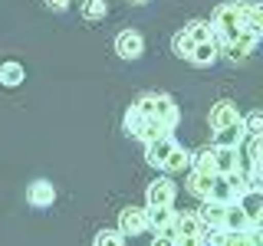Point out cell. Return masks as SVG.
Here are the masks:
<instances>
[{
  "instance_id": "obj_12",
  "label": "cell",
  "mask_w": 263,
  "mask_h": 246,
  "mask_svg": "<svg viewBox=\"0 0 263 246\" xmlns=\"http://www.w3.org/2000/svg\"><path fill=\"white\" fill-rule=\"evenodd\" d=\"M243 138H247L243 121H237V125H227V128L214 131V148H240Z\"/></svg>"
},
{
  "instance_id": "obj_23",
  "label": "cell",
  "mask_w": 263,
  "mask_h": 246,
  "mask_svg": "<svg viewBox=\"0 0 263 246\" xmlns=\"http://www.w3.org/2000/svg\"><path fill=\"white\" fill-rule=\"evenodd\" d=\"M171 46H175V56H181V59H187V56H191V49H194V43L187 39V33H184V30H181V33H175Z\"/></svg>"
},
{
  "instance_id": "obj_6",
  "label": "cell",
  "mask_w": 263,
  "mask_h": 246,
  "mask_svg": "<svg viewBox=\"0 0 263 246\" xmlns=\"http://www.w3.org/2000/svg\"><path fill=\"white\" fill-rule=\"evenodd\" d=\"M145 227H148V220H145V210L142 207H125V210L119 213V233L122 236H138Z\"/></svg>"
},
{
  "instance_id": "obj_2",
  "label": "cell",
  "mask_w": 263,
  "mask_h": 246,
  "mask_svg": "<svg viewBox=\"0 0 263 246\" xmlns=\"http://www.w3.org/2000/svg\"><path fill=\"white\" fill-rule=\"evenodd\" d=\"M237 10H240V30L243 33H257L263 30V7L253 0H237Z\"/></svg>"
},
{
  "instance_id": "obj_21",
  "label": "cell",
  "mask_w": 263,
  "mask_h": 246,
  "mask_svg": "<svg viewBox=\"0 0 263 246\" xmlns=\"http://www.w3.org/2000/svg\"><path fill=\"white\" fill-rule=\"evenodd\" d=\"M109 13V4L105 0H82V16L86 20H102Z\"/></svg>"
},
{
  "instance_id": "obj_28",
  "label": "cell",
  "mask_w": 263,
  "mask_h": 246,
  "mask_svg": "<svg viewBox=\"0 0 263 246\" xmlns=\"http://www.w3.org/2000/svg\"><path fill=\"white\" fill-rule=\"evenodd\" d=\"M152 246H175V240H171V236H164V233H161V236H158V240H155Z\"/></svg>"
},
{
  "instance_id": "obj_17",
  "label": "cell",
  "mask_w": 263,
  "mask_h": 246,
  "mask_svg": "<svg viewBox=\"0 0 263 246\" xmlns=\"http://www.w3.org/2000/svg\"><path fill=\"white\" fill-rule=\"evenodd\" d=\"M184 33H187V39H191V43H208V39H214V30H211L208 20H191L184 27Z\"/></svg>"
},
{
  "instance_id": "obj_1",
  "label": "cell",
  "mask_w": 263,
  "mask_h": 246,
  "mask_svg": "<svg viewBox=\"0 0 263 246\" xmlns=\"http://www.w3.org/2000/svg\"><path fill=\"white\" fill-rule=\"evenodd\" d=\"M138 112L145 115V118H155L158 125H164V128H175L178 125V105H175V98L171 95H164V92H148V95H142L138 98Z\"/></svg>"
},
{
  "instance_id": "obj_15",
  "label": "cell",
  "mask_w": 263,
  "mask_h": 246,
  "mask_svg": "<svg viewBox=\"0 0 263 246\" xmlns=\"http://www.w3.org/2000/svg\"><path fill=\"white\" fill-rule=\"evenodd\" d=\"M56 200V191L49 180H36V184H30V203L33 207H49V203Z\"/></svg>"
},
{
  "instance_id": "obj_7",
  "label": "cell",
  "mask_w": 263,
  "mask_h": 246,
  "mask_svg": "<svg viewBox=\"0 0 263 246\" xmlns=\"http://www.w3.org/2000/svg\"><path fill=\"white\" fill-rule=\"evenodd\" d=\"M175 203V184L168 177H158L148 184V207H171Z\"/></svg>"
},
{
  "instance_id": "obj_14",
  "label": "cell",
  "mask_w": 263,
  "mask_h": 246,
  "mask_svg": "<svg viewBox=\"0 0 263 246\" xmlns=\"http://www.w3.org/2000/svg\"><path fill=\"white\" fill-rule=\"evenodd\" d=\"M217 43H214V39H208V43H194V49H191V56H187V59H191L194 66H211V63H217Z\"/></svg>"
},
{
  "instance_id": "obj_18",
  "label": "cell",
  "mask_w": 263,
  "mask_h": 246,
  "mask_svg": "<svg viewBox=\"0 0 263 246\" xmlns=\"http://www.w3.org/2000/svg\"><path fill=\"white\" fill-rule=\"evenodd\" d=\"M187 164H191V154H187V151H184V148H181V145H175V148H171V154H168V158H164V164H161V168L175 174V171H184Z\"/></svg>"
},
{
  "instance_id": "obj_4",
  "label": "cell",
  "mask_w": 263,
  "mask_h": 246,
  "mask_svg": "<svg viewBox=\"0 0 263 246\" xmlns=\"http://www.w3.org/2000/svg\"><path fill=\"white\" fill-rule=\"evenodd\" d=\"M115 53L122 56V59H138V56L145 53V39L138 30H125L119 33V39H115Z\"/></svg>"
},
{
  "instance_id": "obj_19",
  "label": "cell",
  "mask_w": 263,
  "mask_h": 246,
  "mask_svg": "<svg viewBox=\"0 0 263 246\" xmlns=\"http://www.w3.org/2000/svg\"><path fill=\"white\" fill-rule=\"evenodd\" d=\"M20 82H23V66L20 63H4V66H0V86L16 89Z\"/></svg>"
},
{
  "instance_id": "obj_3",
  "label": "cell",
  "mask_w": 263,
  "mask_h": 246,
  "mask_svg": "<svg viewBox=\"0 0 263 246\" xmlns=\"http://www.w3.org/2000/svg\"><path fill=\"white\" fill-rule=\"evenodd\" d=\"M234 203L243 210V217L250 220V227L257 230V227H260V220H263V194H260V191H243Z\"/></svg>"
},
{
  "instance_id": "obj_26",
  "label": "cell",
  "mask_w": 263,
  "mask_h": 246,
  "mask_svg": "<svg viewBox=\"0 0 263 246\" xmlns=\"http://www.w3.org/2000/svg\"><path fill=\"white\" fill-rule=\"evenodd\" d=\"M240 121H243V131H247V135H260V128H263V115L260 112H250Z\"/></svg>"
},
{
  "instance_id": "obj_25",
  "label": "cell",
  "mask_w": 263,
  "mask_h": 246,
  "mask_svg": "<svg viewBox=\"0 0 263 246\" xmlns=\"http://www.w3.org/2000/svg\"><path fill=\"white\" fill-rule=\"evenodd\" d=\"M142 121H145V115L138 112V105H132V109L125 112V131H128V135H135V131L142 128Z\"/></svg>"
},
{
  "instance_id": "obj_24",
  "label": "cell",
  "mask_w": 263,
  "mask_h": 246,
  "mask_svg": "<svg viewBox=\"0 0 263 246\" xmlns=\"http://www.w3.org/2000/svg\"><path fill=\"white\" fill-rule=\"evenodd\" d=\"M191 161H194V171H201V174H214V158H211V148L197 151Z\"/></svg>"
},
{
  "instance_id": "obj_29",
  "label": "cell",
  "mask_w": 263,
  "mask_h": 246,
  "mask_svg": "<svg viewBox=\"0 0 263 246\" xmlns=\"http://www.w3.org/2000/svg\"><path fill=\"white\" fill-rule=\"evenodd\" d=\"M132 4H148V0H132Z\"/></svg>"
},
{
  "instance_id": "obj_8",
  "label": "cell",
  "mask_w": 263,
  "mask_h": 246,
  "mask_svg": "<svg viewBox=\"0 0 263 246\" xmlns=\"http://www.w3.org/2000/svg\"><path fill=\"white\" fill-rule=\"evenodd\" d=\"M237 121H240V112H237V105L227 102V98L211 109V128L214 131H220V128H227V125H237Z\"/></svg>"
},
{
  "instance_id": "obj_9",
  "label": "cell",
  "mask_w": 263,
  "mask_h": 246,
  "mask_svg": "<svg viewBox=\"0 0 263 246\" xmlns=\"http://www.w3.org/2000/svg\"><path fill=\"white\" fill-rule=\"evenodd\" d=\"M178 141L171 135H161V138H155V141H145V158H148V164H155V168H161L164 164V158L171 154V148H175Z\"/></svg>"
},
{
  "instance_id": "obj_22",
  "label": "cell",
  "mask_w": 263,
  "mask_h": 246,
  "mask_svg": "<svg viewBox=\"0 0 263 246\" xmlns=\"http://www.w3.org/2000/svg\"><path fill=\"white\" fill-rule=\"evenodd\" d=\"M92 246H125V240H122L119 230H99Z\"/></svg>"
},
{
  "instance_id": "obj_20",
  "label": "cell",
  "mask_w": 263,
  "mask_h": 246,
  "mask_svg": "<svg viewBox=\"0 0 263 246\" xmlns=\"http://www.w3.org/2000/svg\"><path fill=\"white\" fill-rule=\"evenodd\" d=\"M211 180H214V174H201V171H191V177H187V191H191L194 197H208Z\"/></svg>"
},
{
  "instance_id": "obj_5",
  "label": "cell",
  "mask_w": 263,
  "mask_h": 246,
  "mask_svg": "<svg viewBox=\"0 0 263 246\" xmlns=\"http://www.w3.org/2000/svg\"><path fill=\"white\" fill-rule=\"evenodd\" d=\"M214 174H234L240 168V148H211Z\"/></svg>"
},
{
  "instance_id": "obj_11",
  "label": "cell",
  "mask_w": 263,
  "mask_h": 246,
  "mask_svg": "<svg viewBox=\"0 0 263 246\" xmlns=\"http://www.w3.org/2000/svg\"><path fill=\"white\" fill-rule=\"evenodd\" d=\"M204 200H214V203H234V200H237V191H234V184H230L224 174H214L211 191H208V197H204Z\"/></svg>"
},
{
  "instance_id": "obj_27",
  "label": "cell",
  "mask_w": 263,
  "mask_h": 246,
  "mask_svg": "<svg viewBox=\"0 0 263 246\" xmlns=\"http://www.w3.org/2000/svg\"><path fill=\"white\" fill-rule=\"evenodd\" d=\"M46 7H49V10H66L69 0H46Z\"/></svg>"
},
{
  "instance_id": "obj_13",
  "label": "cell",
  "mask_w": 263,
  "mask_h": 246,
  "mask_svg": "<svg viewBox=\"0 0 263 246\" xmlns=\"http://www.w3.org/2000/svg\"><path fill=\"white\" fill-rule=\"evenodd\" d=\"M220 230H234V233H237V230H253V227H250V220L243 217V210L237 207V203H227V207H224V220H220Z\"/></svg>"
},
{
  "instance_id": "obj_16",
  "label": "cell",
  "mask_w": 263,
  "mask_h": 246,
  "mask_svg": "<svg viewBox=\"0 0 263 246\" xmlns=\"http://www.w3.org/2000/svg\"><path fill=\"white\" fill-rule=\"evenodd\" d=\"M257 39H260L257 33H240V36H237L234 43H230V46L224 49V53H227V56H234V59H237V56H247L253 46H257Z\"/></svg>"
},
{
  "instance_id": "obj_10",
  "label": "cell",
  "mask_w": 263,
  "mask_h": 246,
  "mask_svg": "<svg viewBox=\"0 0 263 246\" xmlns=\"http://www.w3.org/2000/svg\"><path fill=\"white\" fill-rule=\"evenodd\" d=\"M145 220H148V227L155 230V233H164V236H171V223H175V210L171 207H148L145 210Z\"/></svg>"
}]
</instances>
